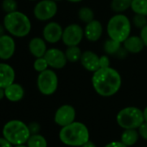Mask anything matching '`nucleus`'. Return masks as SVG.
<instances>
[{
    "instance_id": "1",
    "label": "nucleus",
    "mask_w": 147,
    "mask_h": 147,
    "mask_svg": "<svg viewBox=\"0 0 147 147\" xmlns=\"http://www.w3.org/2000/svg\"><path fill=\"white\" fill-rule=\"evenodd\" d=\"M122 79L120 72L110 67L100 68L93 73L92 85L96 93L104 97L115 95L120 89Z\"/></svg>"
},
{
    "instance_id": "2",
    "label": "nucleus",
    "mask_w": 147,
    "mask_h": 147,
    "mask_svg": "<svg viewBox=\"0 0 147 147\" xmlns=\"http://www.w3.org/2000/svg\"><path fill=\"white\" fill-rule=\"evenodd\" d=\"M59 139L66 146L81 147L90 140L89 130L84 123L74 121L62 127L59 133Z\"/></svg>"
},
{
    "instance_id": "3",
    "label": "nucleus",
    "mask_w": 147,
    "mask_h": 147,
    "mask_svg": "<svg viewBox=\"0 0 147 147\" xmlns=\"http://www.w3.org/2000/svg\"><path fill=\"white\" fill-rule=\"evenodd\" d=\"M3 26L12 36L23 38L27 36L31 30L29 18L21 11L7 13L3 18Z\"/></svg>"
},
{
    "instance_id": "4",
    "label": "nucleus",
    "mask_w": 147,
    "mask_h": 147,
    "mask_svg": "<svg viewBox=\"0 0 147 147\" xmlns=\"http://www.w3.org/2000/svg\"><path fill=\"white\" fill-rule=\"evenodd\" d=\"M131 30V21L123 14H116L112 16L107 25L109 38L120 43H123L130 36Z\"/></svg>"
},
{
    "instance_id": "5",
    "label": "nucleus",
    "mask_w": 147,
    "mask_h": 147,
    "mask_svg": "<svg viewBox=\"0 0 147 147\" xmlns=\"http://www.w3.org/2000/svg\"><path fill=\"white\" fill-rule=\"evenodd\" d=\"M3 135L11 145L18 146L27 143L31 134L29 127L24 122L18 120H13L8 121L4 125Z\"/></svg>"
},
{
    "instance_id": "6",
    "label": "nucleus",
    "mask_w": 147,
    "mask_h": 147,
    "mask_svg": "<svg viewBox=\"0 0 147 147\" xmlns=\"http://www.w3.org/2000/svg\"><path fill=\"white\" fill-rule=\"evenodd\" d=\"M118 125L126 129H138L144 122L143 111L137 107H126L122 109L116 116Z\"/></svg>"
},
{
    "instance_id": "7",
    "label": "nucleus",
    "mask_w": 147,
    "mask_h": 147,
    "mask_svg": "<svg viewBox=\"0 0 147 147\" xmlns=\"http://www.w3.org/2000/svg\"><path fill=\"white\" fill-rule=\"evenodd\" d=\"M58 87V77L56 73L50 69L40 72L37 77V88L44 96L53 95Z\"/></svg>"
},
{
    "instance_id": "8",
    "label": "nucleus",
    "mask_w": 147,
    "mask_h": 147,
    "mask_svg": "<svg viewBox=\"0 0 147 147\" xmlns=\"http://www.w3.org/2000/svg\"><path fill=\"white\" fill-rule=\"evenodd\" d=\"M57 13V3L54 0H41L34 8V16L39 21L52 19Z\"/></svg>"
},
{
    "instance_id": "9",
    "label": "nucleus",
    "mask_w": 147,
    "mask_h": 147,
    "mask_svg": "<svg viewBox=\"0 0 147 147\" xmlns=\"http://www.w3.org/2000/svg\"><path fill=\"white\" fill-rule=\"evenodd\" d=\"M84 37V29L78 24L73 23L63 29L62 42L67 47L78 46Z\"/></svg>"
},
{
    "instance_id": "10",
    "label": "nucleus",
    "mask_w": 147,
    "mask_h": 147,
    "mask_svg": "<svg viewBox=\"0 0 147 147\" xmlns=\"http://www.w3.org/2000/svg\"><path fill=\"white\" fill-rule=\"evenodd\" d=\"M76 111L75 108L68 104H64L58 108L55 114V122L63 127L75 121Z\"/></svg>"
},
{
    "instance_id": "11",
    "label": "nucleus",
    "mask_w": 147,
    "mask_h": 147,
    "mask_svg": "<svg viewBox=\"0 0 147 147\" xmlns=\"http://www.w3.org/2000/svg\"><path fill=\"white\" fill-rule=\"evenodd\" d=\"M44 58L47 60L49 66L53 69H62L68 62L65 53L58 48L48 49Z\"/></svg>"
},
{
    "instance_id": "12",
    "label": "nucleus",
    "mask_w": 147,
    "mask_h": 147,
    "mask_svg": "<svg viewBox=\"0 0 147 147\" xmlns=\"http://www.w3.org/2000/svg\"><path fill=\"white\" fill-rule=\"evenodd\" d=\"M63 29L62 26L55 22H50L48 24L45 25L42 30V36L45 41L55 44L60 41L62 38Z\"/></svg>"
},
{
    "instance_id": "13",
    "label": "nucleus",
    "mask_w": 147,
    "mask_h": 147,
    "mask_svg": "<svg viewBox=\"0 0 147 147\" xmlns=\"http://www.w3.org/2000/svg\"><path fill=\"white\" fill-rule=\"evenodd\" d=\"M16 50V43L11 35L0 36V59L7 60L12 58Z\"/></svg>"
},
{
    "instance_id": "14",
    "label": "nucleus",
    "mask_w": 147,
    "mask_h": 147,
    "mask_svg": "<svg viewBox=\"0 0 147 147\" xmlns=\"http://www.w3.org/2000/svg\"><path fill=\"white\" fill-rule=\"evenodd\" d=\"M103 27L100 21L93 20L92 22L86 24L84 28V36L89 41H97L102 35Z\"/></svg>"
},
{
    "instance_id": "15",
    "label": "nucleus",
    "mask_w": 147,
    "mask_h": 147,
    "mask_svg": "<svg viewBox=\"0 0 147 147\" xmlns=\"http://www.w3.org/2000/svg\"><path fill=\"white\" fill-rule=\"evenodd\" d=\"M80 61L87 71L93 73L100 69V57L92 51H85L82 53Z\"/></svg>"
},
{
    "instance_id": "16",
    "label": "nucleus",
    "mask_w": 147,
    "mask_h": 147,
    "mask_svg": "<svg viewBox=\"0 0 147 147\" xmlns=\"http://www.w3.org/2000/svg\"><path fill=\"white\" fill-rule=\"evenodd\" d=\"M15 80V71L6 63H0V87L5 89Z\"/></svg>"
},
{
    "instance_id": "17",
    "label": "nucleus",
    "mask_w": 147,
    "mask_h": 147,
    "mask_svg": "<svg viewBox=\"0 0 147 147\" xmlns=\"http://www.w3.org/2000/svg\"><path fill=\"white\" fill-rule=\"evenodd\" d=\"M29 50L30 53L36 58L44 57L48 50L45 40L39 37H35L31 39L29 43Z\"/></svg>"
},
{
    "instance_id": "18",
    "label": "nucleus",
    "mask_w": 147,
    "mask_h": 147,
    "mask_svg": "<svg viewBox=\"0 0 147 147\" xmlns=\"http://www.w3.org/2000/svg\"><path fill=\"white\" fill-rule=\"evenodd\" d=\"M123 47L131 53H139L146 47L140 36L130 35L123 43Z\"/></svg>"
},
{
    "instance_id": "19",
    "label": "nucleus",
    "mask_w": 147,
    "mask_h": 147,
    "mask_svg": "<svg viewBox=\"0 0 147 147\" xmlns=\"http://www.w3.org/2000/svg\"><path fill=\"white\" fill-rule=\"evenodd\" d=\"M5 97L10 102H19L24 96V90L19 84L13 83L4 89Z\"/></svg>"
},
{
    "instance_id": "20",
    "label": "nucleus",
    "mask_w": 147,
    "mask_h": 147,
    "mask_svg": "<svg viewBox=\"0 0 147 147\" xmlns=\"http://www.w3.org/2000/svg\"><path fill=\"white\" fill-rule=\"evenodd\" d=\"M139 138V134L137 129H126L120 138V141L126 146H132L137 143Z\"/></svg>"
},
{
    "instance_id": "21",
    "label": "nucleus",
    "mask_w": 147,
    "mask_h": 147,
    "mask_svg": "<svg viewBox=\"0 0 147 147\" xmlns=\"http://www.w3.org/2000/svg\"><path fill=\"white\" fill-rule=\"evenodd\" d=\"M65 54L68 61L75 63L77 62L78 60H81L82 53L78 46H74V47H68V48L65 51Z\"/></svg>"
},
{
    "instance_id": "22",
    "label": "nucleus",
    "mask_w": 147,
    "mask_h": 147,
    "mask_svg": "<svg viewBox=\"0 0 147 147\" xmlns=\"http://www.w3.org/2000/svg\"><path fill=\"white\" fill-rule=\"evenodd\" d=\"M121 44L122 43L118 42L109 38L104 43V51L106 52L107 54L116 55L119 53V51L121 49Z\"/></svg>"
},
{
    "instance_id": "23",
    "label": "nucleus",
    "mask_w": 147,
    "mask_h": 147,
    "mask_svg": "<svg viewBox=\"0 0 147 147\" xmlns=\"http://www.w3.org/2000/svg\"><path fill=\"white\" fill-rule=\"evenodd\" d=\"M133 0H112L111 9L116 13H121L131 8Z\"/></svg>"
},
{
    "instance_id": "24",
    "label": "nucleus",
    "mask_w": 147,
    "mask_h": 147,
    "mask_svg": "<svg viewBox=\"0 0 147 147\" xmlns=\"http://www.w3.org/2000/svg\"><path fill=\"white\" fill-rule=\"evenodd\" d=\"M28 147H47L48 143L46 139L40 134H33L30 135L29 139L27 141Z\"/></svg>"
},
{
    "instance_id": "25",
    "label": "nucleus",
    "mask_w": 147,
    "mask_h": 147,
    "mask_svg": "<svg viewBox=\"0 0 147 147\" xmlns=\"http://www.w3.org/2000/svg\"><path fill=\"white\" fill-rule=\"evenodd\" d=\"M131 9L135 14L147 16V0H133Z\"/></svg>"
},
{
    "instance_id": "26",
    "label": "nucleus",
    "mask_w": 147,
    "mask_h": 147,
    "mask_svg": "<svg viewBox=\"0 0 147 147\" xmlns=\"http://www.w3.org/2000/svg\"><path fill=\"white\" fill-rule=\"evenodd\" d=\"M78 16L79 19L85 22L86 24L92 22L93 20H94V14L93 9H91L89 7H82L79 9L78 11Z\"/></svg>"
},
{
    "instance_id": "27",
    "label": "nucleus",
    "mask_w": 147,
    "mask_h": 147,
    "mask_svg": "<svg viewBox=\"0 0 147 147\" xmlns=\"http://www.w3.org/2000/svg\"><path fill=\"white\" fill-rule=\"evenodd\" d=\"M2 9L6 13H11V12L16 11L17 3L16 0H3Z\"/></svg>"
},
{
    "instance_id": "28",
    "label": "nucleus",
    "mask_w": 147,
    "mask_h": 147,
    "mask_svg": "<svg viewBox=\"0 0 147 147\" xmlns=\"http://www.w3.org/2000/svg\"><path fill=\"white\" fill-rule=\"evenodd\" d=\"M33 66H34V69L40 73V72H42L45 70H47L49 67V65H48V62L45 59V58L42 57V58H36V59L34 62Z\"/></svg>"
},
{
    "instance_id": "29",
    "label": "nucleus",
    "mask_w": 147,
    "mask_h": 147,
    "mask_svg": "<svg viewBox=\"0 0 147 147\" xmlns=\"http://www.w3.org/2000/svg\"><path fill=\"white\" fill-rule=\"evenodd\" d=\"M133 23L136 28L141 29L147 25V16L144 15L135 14V16L133 18Z\"/></svg>"
},
{
    "instance_id": "30",
    "label": "nucleus",
    "mask_w": 147,
    "mask_h": 147,
    "mask_svg": "<svg viewBox=\"0 0 147 147\" xmlns=\"http://www.w3.org/2000/svg\"><path fill=\"white\" fill-rule=\"evenodd\" d=\"M110 67V60L107 55H102L100 57V68Z\"/></svg>"
},
{
    "instance_id": "31",
    "label": "nucleus",
    "mask_w": 147,
    "mask_h": 147,
    "mask_svg": "<svg viewBox=\"0 0 147 147\" xmlns=\"http://www.w3.org/2000/svg\"><path fill=\"white\" fill-rule=\"evenodd\" d=\"M139 136L142 137L145 140H147V122H144L139 128H138Z\"/></svg>"
},
{
    "instance_id": "32",
    "label": "nucleus",
    "mask_w": 147,
    "mask_h": 147,
    "mask_svg": "<svg viewBox=\"0 0 147 147\" xmlns=\"http://www.w3.org/2000/svg\"><path fill=\"white\" fill-rule=\"evenodd\" d=\"M28 127H29V130L31 135L37 134L40 131V125L36 122H32Z\"/></svg>"
},
{
    "instance_id": "33",
    "label": "nucleus",
    "mask_w": 147,
    "mask_h": 147,
    "mask_svg": "<svg viewBox=\"0 0 147 147\" xmlns=\"http://www.w3.org/2000/svg\"><path fill=\"white\" fill-rule=\"evenodd\" d=\"M139 36L142 39L145 46L147 47V25L145 26L143 28L140 29V34H139Z\"/></svg>"
},
{
    "instance_id": "34",
    "label": "nucleus",
    "mask_w": 147,
    "mask_h": 147,
    "mask_svg": "<svg viewBox=\"0 0 147 147\" xmlns=\"http://www.w3.org/2000/svg\"><path fill=\"white\" fill-rule=\"evenodd\" d=\"M104 147H128L124 145L121 141H112L108 144H107Z\"/></svg>"
},
{
    "instance_id": "35",
    "label": "nucleus",
    "mask_w": 147,
    "mask_h": 147,
    "mask_svg": "<svg viewBox=\"0 0 147 147\" xmlns=\"http://www.w3.org/2000/svg\"><path fill=\"white\" fill-rule=\"evenodd\" d=\"M0 147H12V145L4 138H0Z\"/></svg>"
},
{
    "instance_id": "36",
    "label": "nucleus",
    "mask_w": 147,
    "mask_h": 147,
    "mask_svg": "<svg viewBox=\"0 0 147 147\" xmlns=\"http://www.w3.org/2000/svg\"><path fill=\"white\" fill-rule=\"evenodd\" d=\"M81 147H96V146H95V144L94 143H93L92 141H88V142H87L86 144H84L83 146H81Z\"/></svg>"
},
{
    "instance_id": "37",
    "label": "nucleus",
    "mask_w": 147,
    "mask_h": 147,
    "mask_svg": "<svg viewBox=\"0 0 147 147\" xmlns=\"http://www.w3.org/2000/svg\"><path fill=\"white\" fill-rule=\"evenodd\" d=\"M5 30H6V29H5L4 26H3V25H2V24H0V36H2V35L5 34H4Z\"/></svg>"
},
{
    "instance_id": "38",
    "label": "nucleus",
    "mask_w": 147,
    "mask_h": 147,
    "mask_svg": "<svg viewBox=\"0 0 147 147\" xmlns=\"http://www.w3.org/2000/svg\"><path fill=\"white\" fill-rule=\"evenodd\" d=\"M4 96H5V94H4V89L0 87V100H2Z\"/></svg>"
},
{
    "instance_id": "39",
    "label": "nucleus",
    "mask_w": 147,
    "mask_h": 147,
    "mask_svg": "<svg viewBox=\"0 0 147 147\" xmlns=\"http://www.w3.org/2000/svg\"><path fill=\"white\" fill-rule=\"evenodd\" d=\"M143 115H144V119H145V121L147 122V107L145 108V109L143 110Z\"/></svg>"
},
{
    "instance_id": "40",
    "label": "nucleus",
    "mask_w": 147,
    "mask_h": 147,
    "mask_svg": "<svg viewBox=\"0 0 147 147\" xmlns=\"http://www.w3.org/2000/svg\"><path fill=\"white\" fill-rule=\"evenodd\" d=\"M70 3H79V2H81L82 0H67Z\"/></svg>"
},
{
    "instance_id": "41",
    "label": "nucleus",
    "mask_w": 147,
    "mask_h": 147,
    "mask_svg": "<svg viewBox=\"0 0 147 147\" xmlns=\"http://www.w3.org/2000/svg\"><path fill=\"white\" fill-rule=\"evenodd\" d=\"M15 147H28L27 146H24V145H18V146H16Z\"/></svg>"
},
{
    "instance_id": "42",
    "label": "nucleus",
    "mask_w": 147,
    "mask_h": 147,
    "mask_svg": "<svg viewBox=\"0 0 147 147\" xmlns=\"http://www.w3.org/2000/svg\"><path fill=\"white\" fill-rule=\"evenodd\" d=\"M55 2H58V1H61V0H54Z\"/></svg>"
},
{
    "instance_id": "43",
    "label": "nucleus",
    "mask_w": 147,
    "mask_h": 147,
    "mask_svg": "<svg viewBox=\"0 0 147 147\" xmlns=\"http://www.w3.org/2000/svg\"><path fill=\"white\" fill-rule=\"evenodd\" d=\"M29 1H36V0H29Z\"/></svg>"
}]
</instances>
